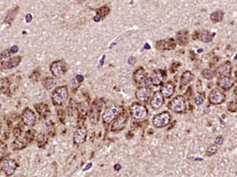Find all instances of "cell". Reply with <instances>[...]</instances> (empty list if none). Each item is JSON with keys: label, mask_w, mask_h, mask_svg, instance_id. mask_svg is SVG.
<instances>
[{"label": "cell", "mask_w": 237, "mask_h": 177, "mask_svg": "<svg viewBox=\"0 0 237 177\" xmlns=\"http://www.w3.org/2000/svg\"><path fill=\"white\" fill-rule=\"evenodd\" d=\"M176 38H177L178 42L181 44V45H184L188 42V34H187V32H184V31H182V32H179L176 34Z\"/></svg>", "instance_id": "23"}, {"label": "cell", "mask_w": 237, "mask_h": 177, "mask_svg": "<svg viewBox=\"0 0 237 177\" xmlns=\"http://www.w3.org/2000/svg\"><path fill=\"white\" fill-rule=\"evenodd\" d=\"M130 113H131V116L136 120L145 119L148 115L147 109L145 108V106L139 104V103H136V102L130 107Z\"/></svg>", "instance_id": "3"}, {"label": "cell", "mask_w": 237, "mask_h": 177, "mask_svg": "<svg viewBox=\"0 0 237 177\" xmlns=\"http://www.w3.org/2000/svg\"><path fill=\"white\" fill-rule=\"evenodd\" d=\"M235 78H236V81H237V71L235 72Z\"/></svg>", "instance_id": "44"}, {"label": "cell", "mask_w": 237, "mask_h": 177, "mask_svg": "<svg viewBox=\"0 0 237 177\" xmlns=\"http://www.w3.org/2000/svg\"><path fill=\"white\" fill-rule=\"evenodd\" d=\"M145 49H149V46H148V44H146V45H145Z\"/></svg>", "instance_id": "43"}, {"label": "cell", "mask_w": 237, "mask_h": 177, "mask_svg": "<svg viewBox=\"0 0 237 177\" xmlns=\"http://www.w3.org/2000/svg\"><path fill=\"white\" fill-rule=\"evenodd\" d=\"M13 132H14V136H15V137H19V136L20 135V132H21V130H20L19 128H16V129H14Z\"/></svg>", "instance_id": "36"}, {"label": "cell", "mask_w": 237, "mask_h": 177, "mask_svg": "<svg viewBox=\"0 0 237 177\" xmlns=\"http://www.w3.org/2000/svg\"><path fill=\"white\" fill-rule=\"evenodd\" d=\"M153 84V78H151V77H148V78H145V79L144 80V85L145 86H150L151 85Z\"/></svg>", "instance_id": "32"}, {"label": "cell", "mask_w": 237, "mask_h": 177, "mask_svg": "<svg viewBox=\"0 0 237 177\" xmlns=\"http://www.w3.org/2000/svg\"><path fill=\"white\" fill-rule=\"evenodd\" d=\"M171 116L169 112L165 111L159 115H156L152 119V125L156 128H163L169 123Z\"/></svg>", "instance_id": "5"}, {"label": "cell", "mask_w": 237, "mask_h": 177, "mask_svg": "<svg viewBox=\"0 0 237 177\" xmlns=\"http://www.w3.org/2000/svg\"><path fill=\"white\" fill-rule=\"evenodd\" d=\"M26 22H30L32 20V15L31 14H27L26 17Z\"/></svg>", "instance_id": "41"}, {"label": "cell", "mask_w": 237, "mask_h": 177, "mask_svg": "<svg viewBox=\"0 0 237 177\" xmlns=\"http://www.w3.org/2000/svg\"><path fill=\"white\" fill-rule=\"evenodd\" d=\"M164 104V97L160 92H156L151 99L150 105L153 109H159Z\"/></svg>", "instance_id": "12"}, {"label": "cell", "mask_w": 237, "mask_h": 177, "mask_svg": "<svg viewBox=\"0 0 237 177\" xmlns=\"http://www.w3.org/2000/svg\"><path fill=\"white\" fill-rule=\"evenodd\" d=\"M52 102L56 106L63 105L68 98V89L65 85L56 88L52 93Z\"/></svg>", "instance_id": "1"}, {"label": "cell", "mask_w": 237, "mask_h": 177, "mask_svg": "<svg viewBox=\"0 0 237 177\" xmlns=\"http://www.w3.org/2000/svg\"><path fill=\"white\" fill-rule=\"evenodd\" d=\"M124 109L121 106L117 105H114V106H110L108 109L104 111L103 115H102V121L103 123L109 124L116 117L119 116L121 115V113L123 112Z\"/></svg>", "instance_id": "2"}, {"label": "cell", "mask_w": 237, "mask_h": 177, "mask_svg": "<svg viewBox=\"0 0 237 177\" xmlns=\"http://www.w3.org/2000/svg\"><path fill=\"white\" fill-rule=\"evenodd\" d=\"M218 72H219L220 75H222V76H229L230 73H231V64H230V63L227 62V63L223 64L218 69Z\"/></svg>", "instance_id": "19"}, {"label": "cell", "mask_w": 237, "mask_h": 177, "mask_svg": "<svg viewBox=\"0 0 237 177\" xmlns=\"http://www.w3.org/2000/svg\"><path fill=\"white\" fill-rule=\"evenodd\" d=\"M76 78H77V80H78L79 83H80V82H82V81L84 80V77L82 76V75H78Z\"/></svg>", "instance_id": "40"}, {"label": "cell", "mask_w": 237, "mask_h": 177, "mask_svg": "<svg viewBox=\"0 0 237 177\" xmlns=\"http://www.w3.org/2000/svg\"><path fill=\"white\" fill-rule=\"evenodd\" d=\"M202 74L207 79H212V78L214 77V72L210 69H204L203 71V72H202Z\"/></svg>", "instance_id": "29"}, {"label": "cell", "mask_w": 237, "mask_h": 177, "mask_svg": "<svg viewBox=\"0 0 237 177\" xmlns=\"http://www.w3.org/2000/svg\"><path fill=\"white\" fill-rule=\"evenodd\" d=\"M27 143H28V140L26 139V137L23 138L17 137V139H15L14 142H13V149L14 150H20V149L24 148Z\"/></svg>", "instance_id": "20"}, {"label": "cell", "mask_w": 237, "mask_h": 177, "mask_svg": "<svg viewBox=\"0 0 237 177\" xmlns=\"http://www.w3.org/2000/svg\"><path fill=\"white\" fill-rule=\"evenodd\" d=\"M193 79V74L190 71H185L183 73L182 78H181V84L183 85H188L191 80Z\"/></svg>", "instance_id": "22"}, {"label": "cell", "mask_w": 237, "mask_h": 177, "mask_svg": "<svg viewBox=\"0 0 237 177\" xmlns=\"http://www.w3.org/2000/svg\"><path fill=\"white\" fill-rule=\"evenodd\" d=\"M35 109L37 110V112L40 114V115H43L47 112H49V107L47 104H44V103H41V104H38V105H35L34 106Z\"/></svg>", "instance_id": "25"}, {"label": "cell", "mask_w": 237, "mask_h": 177, "mask_svg": "<svg viewBox=\"0 0 237 177\" xmlns=\"http://www.w3.org/2000/svg\"><path fill=\"white\" fill-rule=\"evenodd\" d=\"M37 143H38L39 145H43V144L46 143V137H45V136L43 135V134H41V135L39 136L38 140H37Z\"/></svg>", "instance_id": "33"}, {"label": "cell", "mask_w": 237, "mask_h": 177, "mask_svg": "<svg viewBox=\"0 0 237 177\" xmlns=\"http://www.w3.org/2000/svg\"><path fill=\"white\" fill-rule=\"evenodd\" d=\"M209 101L212 104L214 105H218L222 103L225 101V94L222 93L221 91H219L217 89L212 91V93L209 95Z\"/></svg>", "instance_id": "11"}, {"label": "cell", "mask_w": 237, "mask_h": 177, "mask_svg": "<svg viewBox=\"0 0 237 177\" xmlns=\"http://www.w3.org/2000/svg\"><path fill=\"white\" fill-rule=\"evenodd\" d=\"M136 62V58L135 57H131L130 58L128 59V63L130 64H134Z\"/></svg>", "instance_id": "37"}, {"label": "cell", "mask_w": 237, "mask_h": 177, "mask_svg": "<svg viewBox=\"0 0 237 177\" xmlns=\"http://www.w3.org/2000/svg\"><path fill=\"white\" fill-rule=\"evenodd\" d=\"M210 19L212 22H220L223 19V12L221 11H217L212 12L210 16Z\"/></svg>", "instance_id": "24"}, {"label": "cell", "mask_w": 237, "mask_h": 177, "mask_svg": "<svg viewBox=\"0 0 237 177\" xmlns=\"http://www.w3.org/2000/svg\"><path fill=\"white\" fill-rule=\"evenodd\" d=\"M120 168H121V166H120V165H116V166H115V169H116V170H119Z\"/></svg>", "instance_id": "42"}, {"label": "cell", "mask_w": 237, "mask_h": 177, "mask_svg": "<svg viewBox=\"0 0 237 177\" xmlns=\"http://www.w3.org/2000/svg\"><path fill=\"white\" fill-rule=\"evenodd\" d=\"M12 52L10 50H5L3 51L2 53H1V58H6V57H10V54H11Z\"/></svg>", "instance_id": "35"}, {"label": "cell", "mask_w": 237, "mask_h": 177, "mask_svg": "<svg viewBox=\"0 0 237 177\" xmlns=\"http://www.w3.org/2000/svg\"><path fill=\"white\" fill-rule=\"evenodd\" d=\"M18 50H19V48H18L17 46H13V47H12V48L10 49V51H11L12 53H17Z\"/></svg>", "instance_id": "39"}, {"label": "cell", "mask_w": 237, "mask_h": 177, "mask_svg": "<svg viewBox=\"0 0 237 177\" xmlns=\"http://www.w3.org/2000/svg\"><path fill=\"white\" fill-rule=\"evenodd\" d=\"M169 107L175 113H183L186 110L185 99L182 95H178L170 101Z\"/></svg>", "instance_id": "4"}, {"label": "cell", "mask_w": 237, "mask_h": 177, "mask_svg": "<svg viewBox=\"0 0 237 177\" xmlns=\"http://www.w3.org/2000/svg\"><path fill=\"white\" fill-rule=\"evenodd\" d=\"M109 12H110V8L108 6H102V8H100L97 11V14L96 15H98L102 19H103V18L106 17L109 14Z\"/></svg>", "instance_id": "28"}, {"label": "cell", "mask_w": 237, "mask_h": 177, "mask_svg": "<svg viewBox=\"0 0 237 177\" xmlns=\"http://www.w3.org/2000/svg\"><path fill=\"white\" fill-rule=\"evenodd\" d=\"M219 85L223 89H230L234 85V80L230 77H223L219 80Z\"/></svg>", "instance_id": "17"}, {"label": "cell", "mask_w": 237, "mask_h": 177, "mask_svg": "<svg viewBox=\"0 0 237 177\" xmlns=\"http://www.w3.org/2000/svg\"><path fill=\"white\" fill-rule=\"evenodd\" d=\"M43 85L46 90H51L56 85V80L52 77H46L43 80Z\"/></svg>", "instance_id": "21"}, {"label": "cell", "mask_w": 237, "mask_h": 177, "mask_svg": "<svg viewBox=\"0 0 237 177\" xmlns=\"http://www.w3.org/2000/svg\"><path fill=\"white\" fill-rule=\"evenodd\" d=\"M204 102V97L202 96H197L196 98H195V103L197 104V105H200V104H202Z\"/></svg>", "instance_id": "34"}, {"label": "cell", "mask_w": 237, "mask_h": 177, "mask_svg": "<svg viewBox=\"0 0 237 177\" xmlns=\"http://www.w3.org/2000/svg\"><path fill=\"white\" fill-rule=\"evenodd\" d=\"M18 9H19L18 7L12 9V11H10L8 13H7V15H6V17H5V22H6V23H11V22L14 19V18H15L16 14H17Z\"/></svg>", "instance_id": "27"}, {"label": "cell", "mask_w": 237, "mask_h": 177, "mask_svg": "<svg viewBox=\"0 0 237 177\" xmlns=\"http://www.w3.org/2000/svg\"><path fill=\"white\" fill-rule=\"evenodd\" d=\"M40 78V72H38L37 71H35L33 72V74L30 76V79L33 81V82H36Z\"/></svg>", "instance_id": "31"}, {"label": "cell", "mask_w": 237, "mask_h": 177, "mask_svg": "<svg viewBox=\"0 0 237 177\" xmlns=\"http://www.w3.org/2000/svg\"><path fill=\"white\" fill-rule=\"evenodd\" d=\"M20 61H21V57H19V56L12 57L9 59L8 61H6L5 64H3V67L5 69H12V68L16 67L19 65Z\"/></svg>", "instance_id": "16"}, {"label": "cell", "mask_w": 237, "mask_h": 177, "mask_svg": "<svg viewBox=\"0 0 237 177\" xmlns=\"http://www.w3.org/2000/svg\"><path fill=\"white\" fill-rule=\"evenodd\" d=\"M86 139V129L85 127H79L74 134L73 141L76 144H81Z\"/></svg>", "instance_id": "13"}, {"label": "cell", "mask_w": 237, "mask_h": 177, "mask_svg": "<svg viewBox=\"0 0 237 177\" xmlns=\"http://www.w3.org/2000/svg\"><path fill=\"white\" fill-rule=\"evenodd\" d=\"M212 36L213 34H211L207 31H204L199 35V38L203 42H210L212 40Z\"/></svg>", "instance_id": "26"}, {"label": "cell", "mask_w": 237, "mask_h": 177, "mask_svg": "<svg viewBox=\"0 0 237 177\" xmlns=\"http://www.w3.org/2000/svg\"><path fill=\"white\" fill-rule=\"evenodd\" d=\"M146 72L143 68H139L137 71H135L134 74H133V78L137 83H141L143 80L145 79L146 78Z\"/></svg>", "instance_id": "18"}, {"label": "cell", "mask_w": 237, "mask_h": 177, "mask_svg": "<svg viewBox=\"0 0 237 177\" xmlns=\"http://www.w3.org/2000/svg\"><path fill=\"white\" fill-rule=\"evenodd\" d=\"M218 151V147L217 146H215V145H211L208 149H207V151H206V154L208 155V156H212L213 155L214 153H216Z\"/></svg>", "instance_id": "30"}, {"label": "cell", "mask_w": 237, "mask_h": 177, "mask_svg": "<svg viewBox=\"0 0 237 177\" xmlns=\"http://www.w3.org/2000/svg\"><path fill=\"white\" fill-rule=\"evenodd\" d=\"M22 122L25 123L26 126H33L36 122V116L34 115V111L30 109H26L22 113Z\"/></svg>", "instance_id": "8"}, {"label": "cell", "mask_w": 237, "mask_h": 177, "mask_svg": "<svg viewBox=\"0 0 237 177\" xmlns=\"http://www.w3.org/2000/svg\"><path fill=\"white\" fill-rule=\"evenodd\" d=\"M156 47L159 50H173L176 48V43L173 39L161 40L156 42Z\"/></svg>", "instance_id": "15"}, {"label": "cell", "mask_w": 237, "mask_h": 177, "mask_svg": "<svg viewBox=\"0 0 237 177\" xmlns=\"http://www.w3.org/2000/svg\"><path fill=\"white\" fill-rule=\"evenodd\" d=\"M2 170L5 173L6 175H12L14 174L15 170L17 168V163L14 160H4L1 164Z\"/></svg>", "instance_id": "9"}, {"label": "cell", "mask_w": 237, "mask_h": 177, "mask_svg": "<svg viewBox=\"0 0 237 177\" xmlns=\"http://www.w3.org/2000/svg\"><path fill=\"white\" fill-rule=\"evenodd\" d=\"M128 121V116L125 114H121L119 116L116 118L113 124L111 125V130L112 131H120L126 125Z\"/></svg>", "instance_id": "7"}, {"label": "cell", "mask_w": 237, "mask_h": 177, "mask_svg": "<svg viewBox=\"0 0 237 177\" xmlns=\"http://www.w3.org/2000/svg\"><path fill=\"white\" fill-rule=\"evenodd\" d=\"M215 142H216V144H221L223 143V138H222L221 137H218L216 138Z\"/></svg>", "instance_id": "38"}, {"label": "cell", "mask_w": 237, "mask_h": 177, "mask_svg": "<svg viewBox=\"0 0 237 177\" xmlns=\"http://www.w3.org/2000/svg\"><path fill=\"white\" fill-rule=\"evenodd\" d=\"M151 93H152V90L150 88L147 87H141L138 88L136 92L135 95L136 98L141 102H146L148 101V100L151 97Z\"/></svg>", "instance_id": "10"}, {"label": "cell", "mask_w": 237, "mask_h": 177, "mask_svg": "<svg viewBox=\"0 0 237 177\" xmlns=\"http://www.w3.org/2000/svg\"><path fill=\"white\" fill-rule=\"evenodd\" d=\"M66 65L64 61H55L51 64V71L55 77H62L66 71Z\"/></svg>", "instance_id": "6"}, {"label": "cell", "mask_w": 237, "mask_h": 177, "mask_svg": "<svg viewBox=\"0 0 237 177\" xmlns=\"http://www.w3.org/2000/svg\"><path fill=\"white\" fill-rule=\"evenodd\" d=\"M175 85L172 82H167L161 86V93L163 95V97L166 98H170L174 93H175Z\"/></svg>", "instance_id": "14"}]
</instances>
